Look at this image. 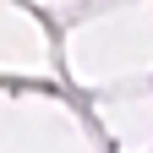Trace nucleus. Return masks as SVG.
Returning a JSON list of instances; mask_svg holds the SVG:
<instances>
[]
</instances>
